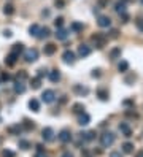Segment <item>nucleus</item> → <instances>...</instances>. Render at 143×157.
Masks as SVG:
<instances>
[{
	"mask_svg": "<svg viewBox=\"0 0 143 157\" xmlns=\"http://www.w3.org/2000/svg\"><path fill=\"white\" fill-rule=\"evenodd\" d=\"M114 143V135L111 132H103L100 135V144L102 148H110Z\"/></svg>",
	"mask_w": 143,
	"mask_h": 157,
	"instance_id": "1",
	"label": "nucleus"
},
{
	"mask_svg": "<svg viewBox=\"0 0 143 157\" xmlns=\"http://www.w3.org/2000/svg\"><path fill=\"white\" fill-rule=\"evenodd\" d=\"M24 59H26V62H35V60L38 59V51L35 48H30V49H27V51L24 53Z\"/></svg>",
	"mask_w": 143,
	"mask_h": 157,
	"instance_id": "2",
	"label": "nucleus"
},
{
	"mask_svg": "<svg viewBox=\"0 0 143 157\" xmlns=\"http://www.w3.org/2000/svg\"><path fill=\"white\" fill-rule=\"evenodd\" d=\"M41 100L45 103H53L54 100H56V94H54V91H51V89H46V91L41 94Z\"/></svg>",
	"mask_w": 143,
	"mask_h": 157,
	"instance_id": "3",
	"label": "nucleus"
},
{
	"mask_svg": "<svg viewBox=\"0 0 143 157\" xmlns=\"http://www.w3.org/2000/svg\"><path fill=\"white\" fill-rule=\"evenodd\" d=\"M57 138H59V141H60V143H68L70 140H72V133H70V130L64 128V130H60V132H59Z\"/></svg>",
	"mask_w": 143,
	"mask_h": 157,
	"instance_id": "4",
	"label": "nucleus"
},
{
	"mask_svg": "<svg viewBox=\"0 0 143 157\" xmlns=\"http://www.w3.org/2000/svg\"><path fill=\"white\" fill-rule=\"evenodd\" d=\"M41 137H43V140H45V141H53V140H54V130H53L51 127L43 128Z\"/></svg>",
	"mask_w": 143,
	"mask_h": 157,
	"instance_id": "5",
	"label": "nucleus"
},
{
	"mask_svg": "<svg viewBox=\"0 0 143 157\" xmlns=\"http://www.w3.org/2000/svg\"><path fill=\"white\" fill-rule=\"evenodd\" d=\"M97 24H99V27H102V29H107V27L111 26V19H110L108 16H99Z\"/></svg>",
	"mask_w": 143,
	"mask_h": 157,
	"instance_id": "6",
	"label": "nucleus"
},
{
	"mask_svg": "<svg viewBox=\"0 0 143 157\" xmlns=\"http://www.w3.org/2000/svg\"><path fill=\"white\" fill-rule=\"evenodd\" d=\"M62 59H64L65 64H73L75 62V53L70 51V49H67V51L62 54Z\"/></svg>",
	"mask_w": 143,
	"mask_h": 157,
	"instance_id": "7",
	"label": "nucleus"
},
{
	"mask_svg": "<svg viewBox=\"0 0 143 157\" xmlns=\"http://www.w3.org/2000/svg\"><path fill=\"white\" fill-rule=\"evenodd\" d=\"M78 54L81 57H87V56L91 54V46H87V44H80L78 46Z\"/></svg>",
	"mask_w": 143,
	"mask_h": 157,
	"instance_id": "8",
	"label": "nucleus"
},
{
	"mask_svg": "<svg viewBox=\"0 0 143 157\" xmlns=\"http://www.w3.org/2000/svg\"><path fill=\"white\" fill-rule=\"evenodd\" d=\"M67 37H68V30L64 29V27H57V32H56L57 40H67Z\"/></svg>",
	"mask_w": 143,
	"mask_h": 157,
	"instance_id": "9",
	"label": "nucleus"
},
{
	"mask_svg": "<svg viewBox=\"0 0 143 157\" xmlns=\"http://www.w3.org/2000/svg\"><path fill=\"white\" fill-rule=\"evenodd\" d=\"M89 122H91V116L83 111V113L80 114V117H78V124H80V125H87Z\"/></svg>",
	"mask_w": 143,
	"mask_h": 157,
	"instance_id": "10",
	"label": "nucleus"
},
{
	"mask_svg": "<svg viewBox=\"0 0 143 157\" xmlns=\"http://www.w3.org/2000/svg\"><path fill=\"white\" fill-rule=\"evenodd\" d=\"M29 108L34 111V113H38V111H40V102H38L37 98H32L29 102Z\"/></svg>",
	"mask_w": 143,
	"mask_h": 157,
	"instance_id": "11",
	"label": "nucleus"
},
{
	"mask_svg": "<svg viewBox=\"0 0 143 157\" xmlns=\"http://www.w3.org/2000/svg\"><path fill=\"white\" fill-rule=\"evenodd\" d=\"M14 92L16 94H24L26 92V86L23 81H16L14 83Z\"/></svg>",
	"mask_w": 143,
	"mask_h": 157,
	"instance_id": "12",
	"label": "nucleus"
},
{
	"mask_svg": "<svg viewBox=\"0 0 143 157\" xmlns=\"http://www.w3.org/2000/svg\"><path fill=\"white\" fill-rule=\"evenodd\" d=\"M119 130L124 133V137H130L132 135V130H130V127L126 124V122H123V124H119Z\"/></svg>",
	"mask_w": 143,
	"mask_h": 157,
	"instance_id": "13",
	"label": "nucleus"
},
{
	"mask_svg": "<svg viewBox=\"0 0 143 157\" xmlns=\"http://www.w3.org/2000/svg\"><path fill=\"white\" fill-rule=\"evenodd\" d=\"M56 49H57V46H56V44L48 43L46 46H45V54H46V56H53L54 53H56Z\"/></svg>",
	"mask_w": 143,
	"mask_h": 157,
	"instance_id": "14",
	"label": "nucleus"
},
{
	"mask_svg": "<svg viewBox=\"0 0 143 157\" xmlns=\"http://www.w3.org/2000/svg\"><path fill=\"white\" fill-rule=\"evenodd\" d=\"M48 76H49V80H51L53 83H57L59 80H60V73H59V70H51L48 73Z\"/></svg>",
	"mask_w": 143,
	"mask_h": 157,
	"instance_id": "15",
	"label": "nucleus"
},
{
	"mask_svg": "<svg viewBox=\"0 0 143 157\" xmlns=\"http://www.w3.org/2000/svg\"><path fill=\"white\" fill-rule=\"evenodd\" d=\"M49 35H51V30L48 29V27H40V33H38V37L37 38H48Z\"/></svg>",
	"mask_w": 143,
	"mask_h": 157,
	"instance_id": "16",
	"label": "nucleus"
},
{
	"mask_svg": "<svg viewBox=\"0 0 143 157\" xmlns=\"http://www.w3.org/2000/svg\"><path fill=\"white\" fill-rule=\"evenodd\" d=\"M92 40L96 41L97 48H103V44H105V38H103L102 35H94V37H92Z\"/></svg>",
	"mask_w": 143,
	"mask_h": 157,
	"instance_id": "17",
	"label": "nucleus"
},
{
	"mask_svg": "<svg viewBox=\"0 0 143 157\" xmlns=\"http://www.w3.org/2000/svg\"><path fill=\"white\" fill-rule=\"evenodd\" d=\"M29 33H30V35L32 37H38V33H40V26H38V24H32L30 27H29Z\"/></svg>",
	"mask_w": 143,
	"mask_h": 157,
	"instance_id": "18",
	"label": "nucleus"
},
{
	"mask_svg": "<svg viewBox=\"0 0 143 157\" xmlns=\"http://www.w3.org/2000/svg\"><path fill=\"white\" fill-rule=\"evenodd\" d=\"M23 51H24V44H23V43L13 44V48H11V53H13V54H18V56H19Z\"/></svg>",
	"mask_w": 143,
	"mask_h": 157,
	"instance_id": "19",
	"label": "nucleus"
},
{
	"mask_svg": "<svg viewBox=\"0 0 143 157\" xmlns=\"http://www.w3.org/2000/svg\"><path fill=\"white\" fill-rule=\"evenodd\" d=\"M18 57H19L18 54H13V53H11V54H10L8 57H7V59H5V62H7V65L13 67V65L16 64V59H18Z\"/></svg>",
	"mask_w": 143,
	"mask_h": 157,
	"instance_id": "20",
	"label": "nucleus"
},
{
	"mask_svg": "<svg viewBox=\"0 0 143 157\" xmlns=\"http://www.w3.org/2000/svg\"><path fill=\"white\" fill-rule=\"evenodd\" d=\"M114 11L119 14H124L126 13V3L124 2H118L116 5H114Z\"/></svg>",
	"mask_w": 143,
	"mask_h": 157,
	"instance_id": "21",
	"label": "nucleus"
},
{
	"mask_svg": "<svg viewBox=\"0 0 143 157\" xmlns=\"http://www.w3.org/2000/svg\"><path fill=\"white\" fill-rule=\"evenodd\" d=\"M81 138H83L84 141H92V140L96 138V132H87V133H81Z\"/></svg>",
	"mask_w": 143,
	"mask_h": 157,
	"instance_id": "22",
	"label": "nucleus"
},
{
	"mask_svg": "<svg viewBox=\"0 0 143 157\" xmlns=\"http://www.w3.org/2000/svg\"><path fill=\"white\" fill-rule=\"evenodd\" d=\"M3 13L7 14V16H11V14L14 13V7H13L11 3H7V5L3 7Z\"/></svg>",
	"mask_w": 143,
	"mask_h": 157,
	"instance_id": "23",
	"label": "nucleus"
},
{
	"mask_svg": "<svg viewBox=\"0 0 143 157\" xmlns=\"http://www.w3.org/2000/svg\"><path fill=\"white\" fill-rule=\"evenodd\" d=\"M118 70L121 71V73H126V71L129 70V64L126 62V60H121V62H119V65H118Z\"/></svg>",
	"mask_w": 143,
	"mask_h": 157,
	"instance_id": "24",
	"label": "nucleus"
},
{
	"mask_svg": "<svg viewBox=\"0 0 143 157\" xmlns=\"http://www.w3.org/2000/svg\"><path fill=\"white\" fill-rule=\"evenodd\" d=\"M83 111H84V105H83V103H75V105H73V113L81 114Z\"/></svg>",
	"mask_w": 143,
	"mask_h": 157,
	"instance_id": "25",
	"label": "nucleus"
},
{
	"mask_svg": "<svg viewBox=\"0 0 143 157\" xmlns=\"http://www.w3.org/2000/svg\"><path fill=\"white\" fill-rule=\"evenodd\" d=\"M119 56H121V49L119 48H114V49L110 51V59H118Z\"/></svg>",
	"mask_w": 143,
	"mask_h": 157,
	"instance_id": "26",
	"label": "nucleus"
},
{
	"mask_svg": "<svg viewBox=\"0 0 143 157\" xmlns=\"http://www.w3.org/2000/svg\"><path fill=\"white\" fill-rule=\"evenodd\" d=\"M123 151L126 154H130L132 151H134V144H132V143H124L123 144Z\"/></svg>",
	"mask_w": 143,
	"mask_h": 157,
	"instance_id": "27",
	"label": "nucleus"
},
{
	"mask_svg": "<svg viewBox=\"0 0 143 157\" xmlns=\"http://www.w3.org/2000/svg\"><path fill=\"white\" fill-rule=\"evenodd\" d=\"M97 95H99V98H100V100H107L108 98V92L105 91V89H99Z\"/></svg>",
	"mask_w": 143,
	"mask_h": 157,
	"instance_id": "28",
	"label": "nucleus"
},
{
	"mask_svg": "<svg viewBox=\"0 0 143 157\" xmlns=\"http://www.w3.org/2000/svg\"><path fill=\"white\" fill-rule=\"evenodd\" d=\"M19 148L26 151V149H29V148H30V143L27 141V140H19Z\"/></svg>",
	"mask_w": 143,
	"mask_h": 157,
	"instance_id": "29",
	"label": "nucleus"
},
{
	"mask_svg": "<svg viewBox=\"0 0 143 157\" xmlns=\"http://www.w3.org/2000/svg\"><path fill=\"white\" fill-rule=\"evenodd\" d=\"M70 29L75 30V32H80V30H83V24H81V22H73Z\"/></svg>",
	"mask_w": 143,
	"mask_h": 157,
	"instance_id": "30",
	"label": "nucleus"
},
{
	"mask_svg": "<svg viewBox=\"0 0 143 157\" xmlns=\"http://www.w3.org/2000/svg\"><path fill=\"white\" fill-rule=\"evenodd\" d=\"M135 26H137V29H138L140 32H143V18H137L135 19Z\"/></svg>",
	"mask_w": 143,
	"mask_h": 157,
	"instance_id": "31",
	"label": "nucleus"
},
{
	"mask_svg": "<svg viewBox=\"0 0 143 157\" xmlns=\"http://www.w3.org/2000/svg\"><path fill=\"white\" fill-rule=\"evenodd\" d=\"M108 3H110V0H97L99 8H105V7H108Z\"/></svg>",
	"mask_w": 143,
	"mask_h": 157,
	"instance_id": "32",
	"label": "nucleus"
},
{
	"mask_svg": "<svg viewBox=\"0 0 143 157\" xmlns=\"http://www.w3.org/2000/svg\"><path fill=\"white\" fill-rule=\"evenodd\" d=\"M32 87L34 89H40V78H34V80H32Z\"/></svg>",
	"mask_w": 143,
	"mask_h": 157,
	"instance_id": "33",
	"label": "nucleus"
},
{
	"mask_svg": "<svg viewBox=\"0 0 143 157\" xmlns=\"http://www.w3.org/2000/svg\"><path fill=\"white\" fill-rule=\"evenodd\" d=\"M75 91L76 92H80V94H87V92H89V89H87V87H80V86H75Z\"/></svg>",
	"mask_w": 143,
	"mask_h": 157,
	"instance_id": "34",
	"label": "nucleus"
},
{
	"mask_svg": "<svg viewBox=\"0 0 143 157\" xmlns=\"http://www.w3.org/2000/svg\"><path fill=\"white\" fill-rule=\"evenodd\" d=\"M23 127L26 128V130H32V128H34V124H32L30 121H24L23 122Z\"/></svg>",
	"mask_w": 143,
	"mask_h": 157,
	"instance_id": "35",
	"label": "nucleus"
},
{
	"mask_svg": "<svg viewBox=\"0 0 143 157\" xmlns=\"http://www.w3.org/2000/svg\"><path fill=\"white\" fill-rule=\"evenodd\" d=\"M62 24H64V18H56L54 19V26L56 27H62Z\"/></svg>",
	"mask_w": 143,
	"mask_h": 157,
	"instance_id": "36",
	"label": "nucleus"
},
{
	"mask_svg": "<svg viewBox=\"0 0 143 157\" xmlns=\"http://www.w3.org/2000/svg\"><path fill=\"white\" fill-rule=\"evenodd\" d=\"M3 157H14V154L11 151H3Z\"/></svg>",
	"mask_w": 143,
	"mask_h": 157,
	"instance_id": "37",
	"label": "nucleus"
},
{
	"mask_svg": "<svg viewBox=\"0 0 143 157\" xmlns=\"http://www.w3.org/2000/svg\"><path fill=\"white\" fill-rule=\"evenodd\" d=\"M3 35L7 37V38H10V37L13 35V33H11V30H3Z\"/></svg>",
	"mask_w": 143,
	"mask_h": 157,
	"instance_id": "38",
	"label": "nucleus"
},
{
	"mask_svg": "<svg viewBox=\"0 0 143 157\" xmlns=\"http://www.w3.org/2000/svg\"><path fill=\"white\" fill-rule=\"evenodd\" d=\"M45 75H46V71L43 70V68H40V70H38V78H41V76H45Z\"/></svg>",
	"mask_w": 143,
	"mask_h": 157,
	"instance_id": "39",
	"label": "nucleus"
},
{
	"mask_svg": "<svg viewBox=\"0 0 143 157\" xmlns=\"http://www.w3.org/2000/svg\"><path fill=\"white\" fill-rule=\"evenodd\" d=\"M110 157H123V155H121V152H116V151H114V152L110 154Z\"/></svg>",
	"mask_w": 143,
	"mask_h": 157,
	"instance_id": "40",
	"label": "nucleus"
},
{
	"mask_svg": "<svg viewBox=\"0 0 143 157\" xmlns=\"http://www.w3.org/2000/svg\"><path fill=\"white\" fill-rule=\"evenodd\" d=\"M26 76H27V75L24 73V71H21V73L18 75V78H19V80H24V78H26Z\"/></svg>",
	"mask_w": 143,
	"mask_h": 157,
	"instance_id": "41",
	"label": "nucleus"
},
{
	"mask_svg": "<svg viewBox=\"0 0 143 157\" xmlns=\"http://www.w3.org/2000/svg\"><path fill=\"white\" fill-rule=\"evenodd\" d=\"M56 7H64V2L62 0H56Z\"/></svg>",
	"mask_w": 143,
	"mask_h": 157,
	"instance_id": "42",
	"label": "nucleus"
},
{
	"mask_svg": "<svg viewBox=\"0 0 143 157\" xmlns=\"http://www.w3.org/2000/svg\"><path fill=\"white\" fill-rule=\"evenodd\" d=\"M92 76H100V70H94L92 71Z\"/></svg>",
	"mask_w": 143,
	"mask_h": 157,
	"instance_id": "43",
	"label": "nucleus"
},
{
	"mask_svg": "<svg viewBox=\"0 0 143 157\" xmlns=\"http://www.w3.org/2000/svg\"><path fill=\"white\" fill-rule=\"evenodd\" d=\"M135 80V75L134 76H129V78H126V83H130V81H134Z\"/></svg>",
	"mask_w": 143,
	"mask_h": 157,
	"instance_id": "44",
	"label": "nucleus"
},
{
	"mask_svg": "<svg viewBox=\"0 0 143 157\" xmlns=\"http://www.w3.org/2000/svg\"><path fill=\"white\" fill-rule=\"evenodd\" d=\"M10 80V75H2V81H8Z\"/></svg>",
	"mask_w": 143,
	"mask_h": 157,
	"instance_id": "45",
	"label": "nucleus"
},
{
	"mask_svg": "<svg viewBox=\"0 0 143 157\" xmlns=\"http://www.w3.org/2000/svg\"><path fill=\"white\" fill-rule=\"evenodd\" d=\"M62 157H73V154H72V152H64Z\"/></svg>",
	"mask_w": 143,
	"mask_h": 157,
	"instance_id": "46",
	"label": "nucleus"
},
{
	"mask_svg": "<svg viewBox=\"0 0 143 157\" xmlns=\"http://www.w3.org/2000/svg\"><path fill=\"white\" fill-rule=\"evenodd\" d=\"M111 37L116 38V37H118V30H111Z\"/></svg>",
	"mask_w": 143,
	"mask_h": 157,
	"instance_id": "47",
	"label": "nucleus"
},
{
	"mask_svg": "<svg viewBox=\"0 0 143 157\" xmlns=\"http://www.w3.org/2000/svg\"><path fill=\"white\" fill-rule=\"evenodd\" d=\"M135 157H143V151H138V152L135 154Z\"/></svg>",
	"mask_w": 143,
	"mask_h": 157,
	"instance_id": "48",
	"label": "nucleus"
},
{
	"mask_svg": "<svg viewBox=\"0 0 143 157\" xmlns=\"http://www.w3.org/2000/svg\"><path fill=\"white\" fill-rule=\"evenodd\" d=\"M35 157H46V155H45V154H41V152H38V154H37Z\"/></svg>",
	"mask_w": 143,
	"mask_h": 157,
	"instance_id": "49",
	"label": "nucleus"
},
{
	"mask_svg": "<svg viewBox=\"0 0 143 157\" xmlns=\"http://www.w3.org/2000/svg\"><path fill=\"white\" fill-rule=\"evenodd\" d=\"M119 2H124V3H127V2H129V0H119Z\"/></svg>",
	"mask_w": 143,
	"mask_h": 157,
	"instance_id": "50",
	"label": "nucleus"
},
{
	"mask_svg": "<svg viewBox=\"0 0 143 157\" xmlns=\"http://www.w3.org/2000/svg\"><path fill=\"white\" fill-rule=\"evenodd\" d=\"M140 2H141V5H143V0H140Z\"/></svg>",
	"mask_w": 143,
	"mask_h": 157,
	"instance_id": "51",
	"label": "nucleus"
}]
</instances>
